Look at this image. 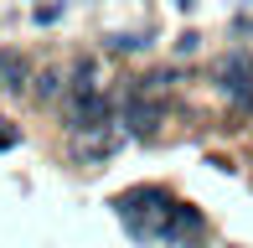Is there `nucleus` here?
Wrapping results in <instances>:
<instances>
[{"mask_svg":"<svg viewBox=\"0 0 253 248\" xmlns=\"http://www.w3.org/2000/svg\"><path fill=\"white\" fill-rule=\"evenodd\" d=\"M170 191L166 186H129V191H119L114 197V212H119V222L134 233L140 243H150L166 233V217H170Z\"/></svg>","mask_w":253,"mask_h":248,"instance_id":"f257e3e1","label":"nucleus"},{"mask_svg":"<svg viewBox=\"0 0 253 248\" xmlns=\"http://www.w3.org/2000/svg\"><path fill=\"white\" fill-rule=\"evenodd\" d=\"M103 124H114V98L103 93V88L73 93V104H67V129L83 134V129H103Z\"/></svg>","mask_w":253,"mask_h":248,"instance_id":"f03ea898","label":"nucleus"},{"mask_svg":"<svg viewBox=\"0 0 253 248\" xmlns=\"http://www.w3.org/2000/svg\"><path fill=\"white\" fill-rule=\"evenodd\" d=\"M160 119H166V104L150 88H129L124 93V134H155Z\"/></svg>","mask_w":253,"mask_h":248,"instance_id":"7ed1b4c3","label":"nucleus"},{"mask_svg":"<svg viewBox=\"0 0 253 248\" xmlns=\"http://www.w3.org/2000/svg\"><path fill=\"white\" fill-rule=\"evenodd\" d=\"M202 233H207V217H202L197 207H186V202H176V207H170V217H166V233H160V238H166V248H197Z\"/></svg>","mask_w":253,"mask_h":248,"instance_id":"20e7f679","label":"nucleus"},{"mask_svg":"<svg viewBox=\"0 0 253 248\" xmlns=\"http://www.w3.org/2000/svg\"><path fill=\"white\" fill-rule=\"evenodd\" d=\"M217 88L233 93L238 104H253V57L248 52H233V57L217 62Z\"/></svg>","mask_w":253,"mask_h":248,"instance_id":"39448f33","label":"nucleus"},{"mask_svg":"<svg viewBox=\"0 0 253 248\" xmlns=\"http://www.w3.org/2000/svg\"><path fill=\"white\" fill-rule=\"evenodd\" d=\"M119 145H124V124H103V129L78 134V155H83V161H109Z\"/></svg>","mask_w":253,"mask_h":248,"instance_id":"423d86ee","label":"nucleus"},{"mask_svg":"<svg viewBox=\"0 0 253 248\" xmlns=\"http://www.w3.org/2000/svg\"><path fill=\"white\" fill-rule=\"evenodd\" d=\"M31 83V67L16 47H0V93H16V88Z\"/></svg>","mask_w":253,"mask_h":248,"instance_id":"0eeeda50","label":"nucleus"},{"mask_svg":"<svg viewBox=\"0 0 253 248\" xmlns=\"http://www.w3.org/2000/svg\"><path fill=\"white\" fill-rule=\"evenodd\" d=\"M31 93H37V98H42V104H52V98H57V93H62V73H52V67H47V73H42V78H37V83H31Z\"/></svg>","mask_w":253,"mask_h":248,"instance_id":"6e6552de","label":"nucleus"},{"mask_svg":"<svg viewBox=\"0 0 253 248\" xmlns=\"http://www.w3.org/2000/svg\"><path fill=\"white\" fill-rule=\"evenodd\" d=\"M16 145H21V129L10 119H0V150H16Z\"/></svg>","mask_w":253,"mask_h":248,"instance_id":"1a4fd4ad","label":"nucleus"}]
</instances>
